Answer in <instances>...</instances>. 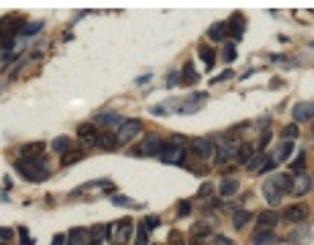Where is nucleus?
Wrapping results in <instances>:
<instances>
[{
    "label": "nucleus",
    "mask_w": 314,
    "mask_h": 245,
    "mask_svg": "<svg viewBox=\"0 0 314 245\" xmlns=\"http://www.w3.org/2000/svg\"><path fill=\"white\" fill-rule=\"evenodd\" d=\"M14 169L19 172L28 183H41L44 177L49 175V166H47V158L38 156V158H19L14 163Z\"/></svg>",
    "instance_id": "f257e3e1"
},
{
    "label": "nucleus",
    "mask_w": 314,
    "mask_h": 245,
    "mask_svg": "<svg viewBox=\"0 0 314 245\" xmlns=\"http://www.w3.org/2000/svg\"><path fill=\"white\" fill-rule=\"evenodd\" d=\"M104 237L110 240V243H115V245H126L129 240H131V234H134V224L129 221V218H123V221H115V224H107L104 226Z\"/></svg>",
    "instance_id": "f03ea898"
},
{
    "label": "nucleus",
    "mask_w": 314,
    "mask_h": 245,
    "mask_svg": "<svg viewBox=\"0 0 314 245\" xmlns=\"http://www.w3.org/2000/svg\"><path fill=\"white\" fill-rule=\"evenodd\" d=\"M115 134H118V142L126 144V142H131V139H137V136L142 134V122L140 120H123V125H120Z\"/></svg>",
    "instance_id": "7ed1b4c3"
},
{
    "label": "nucleus",
    "mask_w": 314,
    "mask_h": 245,
    "mask_svg": "<svg viewBox=\"0 0 314 245\" xmlns=\"http://www.w3.org/2000/svg\"><path fill=\"white\" fill-rule=\"evenodd\" d=\"M161 147H164L161 136L159 134H150V136H145V142H142L140 147L134 150V156H156V158H159Z\"/></svg>",
    "instance_id": "20e7f679"
},
{
    "label": "nucleus",
    "mask_w": 314,
    "mask_h": 245,
    "mask_svg": "<svg viewBox=\"0 0 314 245\" xmlns=\"http://www.w3.org/2000/svg\"><path fill=\"white\" fill-rule=\"evenodd\" d=\"M159 158L164 163H178V166H183V147L181 144H172V142H164Z\"/></svg>",
    "instance_id": "39448f33"
},
{
    "label": "nucleus",
    "mask_w": 314,
    "mask_h": 245,
    "mask_svg": "<svg viewBox=\"0 0 314 245\" xmlns=\"http://www.w3.org/2000/svg\"><path fill=\"white\" fill-rule=\"evenodd\" d=\"M216 144H219V147L213 150V161H216L219 166H224V163H230L232 158H235V147H238V144L224 142V139H222V142H216Z\"/></svg>",
    "instance_id": "423d86ee"
},
{
    "label": "nucleus",
    "mask_w": 314,
    "mask_h": 245,
    "mask_svg": "<svg viewBox=\"0 0 314 245\" xmlns=\"http://www.w3.org/2000/svg\"><path fill=\"white\" fill-rule=\"evenodd\" d=\"M287 224H306L309 221V207L306 204H293V207H287L284 215H281Z\"/></svg>",
    "instance_id": "0eeeda50"
},
{
    "label": "nucleus",
    "mask_w": 314,
    "mask_h": 245,
    "mask_svg": "<svg viewBox=\"0 0 314 245\" xmlns=\"http://www.w3.org/2000/svg\"><path fill=\"white\" fill-rule=\"evenodd\" d=\"M293 117H295V125H300V122H312L314 117V104L312 101H298L293 106Z\"/></svg>",
    "instance_id": "6e6552de"
},
{
    "label": "nucleus",
    "mask_w": 314,
    "mask_h": 245,
    "mask_svg": "<svg viewBox=\"0 0 314 245\" xmlns=\"http://www.w3.org/2000/svg\"><path fill=\"white\" fill-rule=\"evenodd\" d=\"M265 185H271L273 191H279L281 196H284V193L293 191V177L290 175H273L271 180H265Z\"/></svg>",
    "instance_id": "1a4fd4ad"
},
{
    "label": "nucleus",
    "mask_w": 314,
    "mask_h": 245,
    "mask_svg": "<svg viewBox=\"0 0 314 245\" xmlns=\"http://www.w3.org/2000/svg\"><path fill=\"white\" fill-rule=\"evenodd\" d=\"M77 136H79V142H82L85 147H93L96 139H98V131H96L93 122H85V125H79V128H77Z\"/></svg>",
    "instance_id": "9d476101"
},
{
    "label": "nucleus",
    "mask_w": 314,
    "mask_h": 245,
    "mask_svg": "<svg viewBox=\"0 0 314 245\" xmlns=\"http://www.w3.org/2000/svg\"><path fill=\"white\" fill-rule=\"evenodd\" d=\"M227 33L232 35V38H243L246 33V17H240V14H232V19L227 22Z\"/></svg>",
    "instance_id": "9b49d317"
},
{
    "label": "nucleus",
    "mask_w": 314,
    "mask_h": 245,
    "mask_svg": "<svg viewBox=\"0 0 314 245\" xmlns=\"http://www.w3.org/2000/svg\"><path fill=\"white\" fill-rule=\"evenodd\" d=\"M118 134L115 131H101L98 134V139H96V147H101V150H107V153H112V150H118Z\"/></svg>",
    "instance_id": "f8f14e48"
},
{
    "label": "nucleus",
    "mask_w": 314,
    "mask_h": 245,
    "mask_svg": "<svg viewBox=\"0 0 314 245\" xmlns=\"http://www.w3.org/2000/svg\"><path fill=\"white\" fill-rule=\"evenodd\" d=\"M309 191H312V175H298V177H293V191L290 193H295V196H306Z\"/></svg>",
    "instance_id": "ddd939ff"
},
{
    "label": "nucleus",
    "mask_w": 314,
    "mask_h": 245,
    "mask_svg": "<svg viewBox=\"0 0 314 245\" xmlns=\"http://www.w3.org/2000/svg\"><path fill=\"white\" fill-rule=\"evenodd\" d=\"M96 122H101L107 128H120L123 125V117L118 112H101V115H96Z\"/></svg>",
    "instance_id": "4468645a"
},
{
    "label": "nucleus",
    "mask_w": 314,
    "mask_h": 245,
    "mask_svg": "<svg viewBox=\"0 0 314 245\" xmlns=\"http://www.w3.org/2000/svg\"><path fill=\"white\" fill-rule=\"evenodd\" d=\"M191 150H194L200 158H213V142H210V139H194V142H191Z\"/></svg>",
    "instance_id": "2eb2a0df"
},
{
    "label": "nucleus",
    "mask_w": 314,
    "mask_h": 245,
    "mask_svg": "<svg viewBox=\"0 0 314 245\" xmlns=\"http://www.w3.org/2000/svg\"><path fill=\"white\" fill-rule=\"evenodd\" d=\"M44 150H47L44 142H30L19 150V158H38V156H44Z\"/></svg>",
    "instance_id": "dca6fc26"
},
{
    "label": "nucleus",
    "mask_w": 314,
    "mask_h": 245,
    "mask_svg": "<svg viewBox=\"0 0 314 245\" xmlns=\"http://www.w3.org/2000/svg\"><path fill=\"white\" fill-rule=\"evenodd\" d=\"M268 243H276V234H273V229H257V231H254L251 245H268Z\"/></svg>",
    "instance_id": "f3484780"
},
{
    "label": "nucleus",
    "mask_w": 314,
    "mask_h": 245,
    "mask_svg": "<svg viewBox=\"0 0 314 245\" xmlns=\"http://www.w3.org/2000/svg\"><path fill=\"white\" fill-rule=\"evenodd\" d=\"M259 229H273V226L279 224V212L276 210H265V212H259Z\"/></svg>",
    "instance_id": "a211bd4d"
},
{
    "label": "nucleus",
    "mask_w": 314,
    "mask_h": 245,
    "mask_svg": "<svg viewBox=\"0 0 314 245\" xmlns=\"http://www.w3.org/2000/svg\"><path fill=\"white\" fill-rule=\"evenodd\" d=\"M268 158H271V156H265L262 150H254V156L249 158V163H246V169H249V172H259V169H262V163H265Z\"/></svg>",
    "instance_id": "6ab92c4d"
},
{
    "label": "nucleus",
    "mask_w": 314,
    "mask_h": 245,
    "mask_svg": "<svg viewBox=\"0 0 314 245\" xmlns=\"http://www.w3.org/2000/svg\"><path fill=\"white\" fill-rule=\"evenodd\" d=\"M290 156H293V142H281V144H279V150H276V153H273L271 158H273L276 163H284Z\"/></svg>",
    "instance_id": "aec40b11"
},
{
    "label": "nucleus",
    "mask_w": 314,
    "mask_h": 245,
    "mask_svg": "<svg viewBox=\"0 0 314 245\" xmlns=\"http://www.w3.org/2000/svg\"><path fill=\"white\" fill-rule=\"evenodd\" d=\"M251 156H254V147H251V144H238V147H235V161L238 163H243V166H246Z\"/></svg>",
    "instance_id": "412c9836"
},
{
    "label": "nucleus",
    "mask_w": 314,
    "mask_h": 245,
    "mask_svg": "<svg viewBox=\"0 0 314 245\" xmlns=\"http://www.w3.org/2000/svg\"><path fill=\"white\" fill-rule=\"evenodd\" d=\"M208 38L210 41H224L227 38V22H216V25L208 30Z\"/></svg>",
    "instance_id": "4be33fe9"
},
{
    "label": "nucleus",
    "mask_w": 314,
    "mask_h": 245,
    "mask_svg": "<svg viewBox=\"0 0 314 245\" xmlns=\"http://www.w3.org/2000/svg\"><path fill=\"white\" fill-rule=\"evenodd\" d=\"M238 188H240V183L232 180V177H227V180L219 185V193H222V196H232V193H238Z\"/></svg>",
    "instance_id": "5701e85b"
},
{
    "label": "nucleus",
    "mask_w": 314,
    "mask_h": 245,
    "mask_svg": "<svg viewBox=\"0 0 314 245\" xmlns=\"http://www.w3.org/2000/svg\"><path fill=\"white\" fill-rule=\"evenodd\" d=\"M52 150L60 153V156H66V153L71 150V136H57L55 142H52Z\"/></svg>",
    "instance_id": "b1692460"
},
{
    "label": "nucleus",
    "mask_w": 314,
    "mask_h": 245,
    "mask_svg": "<svg viewBox=\"0 0 314 245\" xmlns=\"http://www.w3.org/2000/svg\"><path fill=\"white\" fill-rule=\"evenodd\" d=\"M262 193H265V199H268V204H271V207H279L281 199H284V196L279 193V191H273L271 185H262Z\"/></svg>",
    "instance_id": "393cba45"
},
{
    "label": "nucleus",
    "mask_w": 314,
    "mask_h": 245,
    "mask_svg": "<svg viewBox=\"0 0 314 245\" xmlns=\"http://www.w3.org/2000/svg\"><path fill=\"white\" fill-rule=\"evenodd\" d=\"M251 218H254V215H251L249 210H238L235 215H232V226H235V229H243V226L251 221Z\"/></svg>",
    "instance_id": "a878e982"
},
{
    "label": "nucleus",
    "mask_w": 314,
    "mask_h": 245,
    "mask_svg": "<svg viewBox=\"0 0 314 245\" xmlns=\"http://www.w3.org/2000/svg\"><path fill=\"white\" fill-rule=\"evenodd\" d=\"M85 234H88V229H82V226L71 229V231H69V240H66V245H82Z\"/></svg>",
    "instance_id": "bb28decb"
},
{
    "label": "nucleus",
    "mask_w": 314,
    "mask_h": 245,
    "mask_svg": "<svg viewBox=\"0 0 314 245\" xmlns=\"http://www.w3.org/2000/svg\"><path fill=\"white\" fill-rule=\"evenodd\" d=\"M181 82H183V85H194V82H197V71H194V63H186V66H183Z\"/></svg>",
    "instance_id": "cd10ccee"
},
{
    "label": "nucleus",
    "mask_w": 314,
    "mask_h": 245,
    "mask_svg": "<svg viewBox=\"0 0 314 245\" xmlns=\"http://www.w3.org/2000/svg\"><path fill=\"white\" fill-rule=\"evenodd\" d=\"M82 158H85V153H82V150H69L66 156H60V161H63V166H71V163L82 161Z\"/></svg>",
    "instance_id": "c85d7f7f"
},
{
    "label": "nucleus",
    "mask_w": 314,
    "mask_h": 245,
    "mask_svg": "<svg viewBox=\"0 0 314 245\" xmlns=\"http://www.w3.org/2000/svg\"><path fill=\"white\" fill-rule=\"evenodd\" d=\"M112 202L118 204V207H142V202H134V199L123 196V193H115V196H112Z\"/></svg>",
    "instance_id": "c756f323"
},
{
    "label": "nucleus",
    "mask_w": 314,
    "mask_h": 245,
    "mask_svg": "<svg viewBox=\"0 0 314 245\" xmlns=\"http://www.w3.org/2000/svg\"><path fill=\"white\" fill-rule=\"evenodd\" d=\"M222 57H224L227 63H232V60L238 57V52H235V41H227V44L222 47Z\"/></svg>",
    "instance_id": "7c9ffc66"
},
{
    "label": "nucleus",
    "mask_w": 314,
    "mask_h": 245,
    "mask_svg": "<svg viewBox=\"0 0 314 245\" xmlns=\"http://www.w3.org/2000/svg\"><path fill=\"white\" fill-rule=\"evenodd\" d=\"M41 27H44V22H28V25H22L19 35H25V38H28V35H36Z\"/></svg>",
    "instance_id": "2f4dec72"
},
{
    "label": "nucleus",
    "mask_w": 314,
    "mask_h": 245,
    "mask_svg": "<svg viewBox=\"0 0 314 245\" xmlns=\"http://www.w3.org/2000/svg\"><path fill=\"white\" fill-rule=\"evenodd\" d=\"M197 109H200V104H194V101H188V104H175V112H178V115H194Z\"/></svg>",
    "instance_id": "473e14b6"
},
{
    "label": "nucleus",
    "mask_w": 314,
    "mask_h": 245,
    "mask_svg": "<svg viewBox=\"0 0 314 245\" xmlns=\"http://www.w3.org/2000/svg\"><path fill=\"white\" fill-rule=\"evenodd\" d=\"M200 57H203L205 66H213V60H216V49H210V47H200Z\"/></svg>",
    "instance_id": "72a5a7b5"
},
{
    "label": "nucleus",
    "mask_w": 314,
    "mask_h": 245,
    "mask_svg": "<svg viewBox=\"0 0 314 245\" xmlns=\"http://www.w3.org/2000/svg\"><path fill=\"white\" fill-rule=\"evenodd\" d=\"M298 125H295V122H290V125H284V128H281V136H284V142H293V139H298Z\"/></svg>",
    "instance_id": "f704fd0d"
},
{
    "label": "nucleus",
    "mask_w": 314,
    "mask_h": 245,
    "mask_svg": "<svg viewBox=\"0 0 314 245\" xmlns=\"http://www.w3.org/2000/svg\"><path fill=\"white\" fill-rule=\"evenodd\" d=\"M159 226H161L159 215H145V221H142V229L145 231H153V229H159Z\"/></svg>",
    "instance_id": "c9c22d12"
},
{
    "label": "nucleus",
    "mask_w": 314,
    "mask_h": 245,
    "mask_svg": "<svg viewBox=\"0 0 314 245\" xmlns=\"http://www.w3.org/2000/svg\"><path fill=\"white\" fill-rule=\"evenodd\" d=\"M134 245H148V231L145 229H134Z\"/></svg>",
    "instance_id": "e433bc0d"
},
{
    "label": "nucleus",
    "mask_w": 314,
    "mask_h": 245,
    "mask_svg": "<svg viewBox=\"0 0 314 245\" xmlns=\"http://www.w3.org/2000/svg\"><path fill=\"white\" fill-rule=\"evenodd\" d=\"M303 163H306V150H300L298 156H295V161H293V169L298 172V169H303Z\"/></svg>",
    "instance_id": "4c0bfd02"
},
{
    "label": "nucleus",
    "mask_w": 314,
    "mask_h": 245,
    "mask_svg": "<svg viewBox=\"0 0 314 245\" xmlns=\"http://www.w3.org/2000/svg\"><path fill=\"white\" fill-rule=\"evenodd\" d=\"M167 104H156V106H150V115H156V117H167Z\"/></svg>",
    "instance_id": "58836bf2"
},
{
    "label": "nucleus",
    "mask_w": 314,
    "mask_h": 245,
    "mask_svg": "<svg viewBox=\"0 0 314 245\" xmlns=\"http://www.w3.org/2000/svg\"><path fill=\"white\" fill-rule=\"evenodd\" d=\"M271 131H262V136H259V150H262V153H265V147L268 144H271Z\"/></svg>",
    "instance_id": "ea45409f"
},
{
    "label": "nucleus",
    "mask_w": 314,
    "mask_h": 245,
    "mask_svg": "<svg viewBox=\"0 0 314 245\" xmlns=\"http://www.w3.org/2000/svg\"><path fill=\"white\" fill-rule=\"evenodd\" d=\"M88 234H91V240H101V237L107 234V231H104V226H93V229L88 231Z\"/></svg>",
    "instance_id": "a19ab883"
},
{
    "label": "nucleus",
    "mask_w": 314,
    "mask_h": 245,
    "mask_svg": "<svg viewBox=\"0 0 314 245\" xmlns=\"http://www.w3.org/2000/svg\"><path fill=\"white\" fill-rule=\"evenodd\" d=\"M175 85H181V74H178V71H172V74L167 76V88H175Z\"/></svg>",
    "instance_id": "79ce46f5"
},
{
    "label": "nucleus",
    "mask_w": 314,
    "mask_h": 245,
    "mask_svg": "<svg viewBox=\"0 0 314 245\" xmlns=\"http://www.w3.org/2000/svg\"><path fill=\"white\" fill-rule=\"evenodd\" d=\"M169 243H172V245H186V243H183L181 231H172V234H169Z\"/></svg>",
    "instance_id": "37998d69"
},
{
    "label": "nucleus",
    "mask_w": 314,
    "mask_h": 245,
    "mask_svg": "<svg viewBox=\"0 0 314 245\" xmlns=\"http://www.w3.org/2000/svg\"><path fill=\"white\" fill-rule=\"evenodd\" d=\"M19 237H22V245H36L33 240H30V234H28V229H25V226L19 229Z\"/></svg>",
    "instance_id": "c03bdc74"
},
{
    "label": "nucleus",
    "mask_w": 314,
    "mask_h": 245,
    "mask_svg": "<svg viewBox=\"0 0 314 245\" xmlns=\"http://www.w3.org/2000/svg\"><path fill=\"white\" fill-rule=\"evenodd\" d=\"M232 76V71H224V74H219V76H213V85H219V82H227Z\"/></svg>",
    "instance_id": "a18cd8bd"
},
{
    "label": "nucleus",
    "mask_w": 314,
    "mask_h": 245,
    "mask_svg": "<svg viewBox=\"0 0 314 245\" xmlns=\"http://www.w3.org/2000/svg\"><path fill=\"white\" fill-rule=\"evenodd\" d=\"M11 234H14V231H11V229H6V226L0 229V240H3V243H6V240H11Z\"/></svg>",
    "instance_id": "49530a36"
},
{
    "label": "nucleus",
    "mask_w": 314,
    "mask_h": 245,
    "mask_svg": "<svg viewBox=\"0 0 314 245\" xmlns=\"http://www.w3.org/2000/svg\"><path fill=\"white\" fill-rule=\"evenodd\" d=\"M178 212H181V215H188V212H191V204H188V202H183V204H181V210H178Z\"/></svg>",
    "instance_id": "de8ad7c7"
},
{
    "label": "nucleus",
    "mask_w": 314,
    "mask_h": 245,
    "mask_svg": "<svg viewBox=\"0 0 314 245\" xmlns=\"http://www.w3.org/2000/svg\"><path fill=\"white\" fill-rule=\"evenodd\" d=\"M66 243V237H63V234H55V240H52V245H63Z\"/></svg>",
    "instance_id": "09e8293b"
},
{
    "label": "nucleus",
    "mask_w": 314,
    "mask_h": 245,
    "mask_svg": "<svg viewBox=\"0 0 314 245\" xmlns=\"http://www.w3.org/2000/svg\"><path fill=\"white\" fill-rule=\"evenodd\" d=\"M205 193H210V183H205L203 188H200V196H205Z\"/></svg>",
    "instance_id": "8fccbe9b"
},
{
    "label": "nucleus",
    "mask_w": 314,
    "mask_h": 245,
    "mask_svg": "<svg viewBox=\"0 0 314 245\" xmlns=\"http://www.w3.org/2000/svg\"><path fill=\"white\" fill-rule=\"evenodd\" d=\"M82 245H101V240H85Z\"/></svg>",
    "instance_id": "3c124183"
},
{
    "label": "nucleus",
    "mask_w": 314,
    "mask_h": 245,
    "mask_svg": "<svg viewBox=\"0 0 314 245\" xmlns=\"http://www.w3.org/2000/svg\"><path fill=\"white\" fill-rule=\"evenodd\" d=\"M0 57H3V54H0Z\"/></svg>",
    "instance_id": "603ef678"
}]
</instances>
